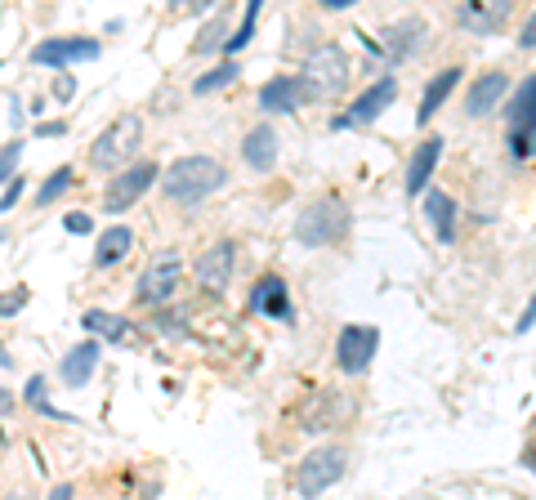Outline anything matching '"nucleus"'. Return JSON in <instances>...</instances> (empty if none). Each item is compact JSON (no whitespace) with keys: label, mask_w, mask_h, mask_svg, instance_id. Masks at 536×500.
<instances>
[{"label":"nucleus","mask_w":536,"mask_h":500,"mask_svg":"<svg viewBox=\"0 0 536 500\" xmlns=\"http://www.w3.org/2000/svg\"><path fill=\"white\" fill-rule=\"evenodd\" d=\"M228 184V166L219 157L193 152V157H179L161 170V197L175 201V206H201L206 197H215Z\"/></svg>","instance_id":"nucleus-1"},{"label":"nucleus","mask_w":536,"mask_h":500,"mask_svg":"<svg viewBox=\"0 0 536 500\" xmlns=\"http://www.w3.org/2000/svg\"><path fill=\"white\" fill-rule=\"evenodd\" d=\"M353 228V215H349V201L335 197V192H327V197H313L309 206L295 215V242L309 246V250H322V246H335L344 242Z\"/></svg>","instance_id":"nucleus-2"},{"label":"nucleus","mask_w":536,"mask_h":500,"mask_svg":"<svg viewBox=\"0 0 536 500\" xmlns=\"http://www.w3.org/2000/svg\"><path fill=\"white\" fill-rule=\"evenodd\" d=\"M139 139H143V121L134 112H121L117 121H108L90 143V170H103V175L117 179L121 170L134 166V152H139Z\"/></svg>","instance_id":"nucleus-3"},{"label":"nucleus","mask_w":536,"mask_h":500,"mask_svg":"<svg viewBox=\"0 0 536 500\" xmlns=\"http://www.w3.org/2000/svg\"><path fill=\"white\" fill-rule=\"evenodd\" d=\"M344 474H349V451L335 447V442H322V447L304 451V460L295 465V492H300V500H318Z\"/></svg>","instance_id":"nucleus-4"},{"label":"nucleus","mask_w":536,"mask_h":500,"mask_svg":"<svg viewBox=\"0 0 536 500\" xmlns=\"http://www.w3.org/2000/svg\"><path fill=\"white\" fill-rule=\"evenodd\" d=\"M300 81L313 99H331V94H340L344 85H349V54H344V45H335V41L313 45V50L304 54Z\"/></svg>","instance_id":"nucleus-5"},{"label":"nucleus","mask_w":536,"mask_h":500,"mask_svg":"<svg viewBox=\"0 0 536 500\" xmlns=\"http://www.w3.org/2000/svg\"><path fill=\"white\" fill-rule=\"evenodd\" d=\"M179 277H184V259H179V250H161V255L139 273V282H134V300L148 304V309H161V304L175 300Z\"/></svg>","instance_id":"nucleus-6"},{"label":"nucleus","mask_w":536,"mask_h":500,"mask_svg":"<svg viewBox=\"0 0 536 500\" xmlns=\"http://www.w3.org/2000/svg\"><path fill=\"white\" fill-rule=\"evenodd\" d=\"M505 121H510V157L514 161L536 157V72L510 94Z\"/></svg>","instance_id":"nucleus-7"},{"label":"nucleus","mask_w":536,"mask_h":500,"mask_svg":"<svg viewBox=\"0 0 536 500\" xmlns=\"http://www.w3.org/2000/svg\"><path fill=\"white\" fill-rule=\"evenodd\" d=\"M376 353H380V326L367 322L340 326V335H335V367H340V375H362L376 362Z\"/></svg>","instance_id":"nucleus-8"},{"label":"nucleus","mask_w":536,"mask_h":500,"mask_svg":"<svg viewBox=\"0 0 536 500\" xmlns=\"http://www.w3.org/2000/svg\"><path fill=\"white\" fill-rule=\"evenodd\" d=\"M425 41H429L425 18L407 14V18H394L376 41H367V50H376L380 59H389V63H407V59H416V54L425 50Z\"/></svg>","instance_id":"nucleus-9"},{"label":"nucleus","mask_w":536,"mask_h":500,"mask_svg":"<svg viewBox=\"0 0 536 500\" xmlns=\"http://www.w3.org/2000/svg\"><path fill=\"white\" fill-rule=\"evenodd\" d=\"M99 54H103V41H94V36H45V41L32 45V63L54 67V72L90 63V59H99Z\"/></svg>","instance_id":"nucleus-10"},{"label":"nucleus","mask_w":536,"mask_h":500,"mask_svg":"<svg viewBox=\"0 0 536 500\" xmlns=\"http://www.w3.org/2000/svg\"><path fill=\"white\" fill-rule=\"evenodd\" d=\"M157 184H161L157 161H134L130 170H121V175L103 188V210H108V215H126L134 201H139L148 188H157Z\"/></svg>","instance_id":"nucleus-11"},{"label":"nucleus","mask_w":536,"mask_h":500,"mask_svg":"<svg viewBox=\"0 0 536 500\" xmlns=\"http://www.w3.org/2000/svg\"><path fill=\"white\" fill-rule=\"evenodd\" d=\"M398 99V81L394 76H380V81H371L367 90L358 94V99L349 103V112L344 117H331V130H349V125H371L376 117H385L389 103Z\"/></svg>","instance_id":"nucleus-12"},{"label":"nucleus","mask_w":536,"mask_h":500,"mask_svg":"<svg viewBox=\"0 0 536 500\" xmlns=\"http://www.w3.org/2000/svg\"><path fill=\"white\" fill-rule=\"evenodd\" d=\"M233 273H237V242H215V246H206L197 255V282L206 286V291H228L233 286Z\"/></svg>","instance_id":"nucleus-13"},{"label":"nucleus","mask_w":536,"mask_h":500,"mask_svg":"<svg viewBox=\"0 0 536 500\" xmlns=\"http://www.w3.org/2000/svg\"><path fill=\"white\" fill-rule=\"evenodd\" d=\"M251 313L273 317V322H291V291H286V277L282 273H264L260 282L251 286Z\"/></svg>","instance_id":"nucleus-14"},{"label":"nucleus","mask_w":536,"mask_h":500,"mask_svg":"<svg viewBox=\"0 0 536 500\" xmlns=\"http://www.w3.org/2000/svg\"><path fill=\"white\" fill-rule=\"evenodd\" d=\"M99 358H103V344L85 335L81 344H72V349L63 353V362H59V380L67 384V389H85V384L94 380V371H99Z\"/></svg>","instance_id":"nucleus-15"},{"label":"nucleus","mask_w":536,"mask_h":500,"mask_svg":"<svg viewBox=\"0 0 536 500\" xmlns=\"http://www.w3.org/2000/svg\"><path fill=\"white\" fill-rule=\"evenodd\" d=\"M313 94L304 90L300 76H273V81L260 85V108L273 112V117H291V112H300V103H309Z\"/></svg>","instance_id":"nucleus-16"},{"label":"nucleus","mask_w":536,"mask_h":500,"mask_svg":"<svg viewBox=\"0 0 536 500\" xmlns=\"http://www.w3.org/2000/svg\"><path fill=\"white\" fill-rule=\"evenodd\" d=\"M443 148L447 143L438 139V134H429V139H420V148L411 152V161H407V197H420V192L429 188V179H434V170H438V161H443Z\"/></svg>","instance_id":"nucleus-17"},{"label":"nucleus","mask_w":536,"mask_h":500,"mask_svg":"<svg viewBox=\"0 0 536 500\" xmlns=\"http://www.w3.org/2000/svg\"><path fill=\"white\" fill-rule=\"evenodd\" d=\"M505 94H510V76L505 72H483L465 94V117H487V112H496Z\"/></svg>","instance_id":"nucleus-18"},{"label":"nucleus","mask_w":536,"mask_h":500,"mask_svg":"<svg viewBox=\"0 0 536 500\" xmlns=\"http://www.w3.org/2000/svg\"><path fill=\"white\" fill-rule=\"evenodd\" d=\"M242 161L255 170V175H268V170L277 166V130L268 121L251 125V130L242 134Z\"/></svg>","instance_id":"nucleus-19"},{"label":"nucleus","mask_w":536,"mask_h":500,"mask_svg":"<svg viewBox=\"0 0 536 500\" xmlns=\"http://www.w3.org/2000/svg\"><path fill=\"white\" fill-rule=\"evenodd\" d=\"M81 326L90 340L99 344H130L134 340V322L121 313H108V309H85L81 313Z\"/></svg>","instance_id":"nucleus-20"},{"label":"nucleus","mask_w":536,"mask_h":500,"mask_svg":"<svg viewBox=\"0 0 536 500\" xmlns=\"http://www.w3.org/2000/svg\"><path fill=\"white\" fill-rule=\"evenodd\" d=\"M461 67H443V72H434L429 76V85H425V94H420V108H416V121L420 125H429L443 112V103L456 94V85H461Z\"/></svg>","instance_id":"nucleus-21"},{"label":"nucleus","mask_w":536,"mask_h":500,"mask_svg":"<svg viewBox=\"0 0 536 500\" xmlns=\"http://www.w3.org/2000/svg\"><path fill=\"white\" fill-rule=\"evenodd\" d=\"M349 411H353L349 393H318V398L309 402V411H304V429H313V434H327V429L340 425Z\"/></svg>","instance_id":"nucleus-22"},{"label":"nucleus","mask_w":536,"mask_h":500,"mask_svg":"<svg viewBox=\"0 0 536 500\" xmlns=\"http://www.w3.org/2000/svg\"><path fill=\"white\" fill-rule=\"evenodd\" d=\"M505 18H510V0H496V5H478V0H469V5L456 9V23H461L465 32H474V36L496 32Z\"/></svg>","instance_id":"nucleus-23"},{"label":"nucleus","mask_w":536,"mask_h":500,"mask_svg":"<svg viewBox=\"0 0 536 500\" xmlns=\"http://www.w3.org/2000/svg\"><path fill=\"white\" fill-rule=\"evenodd\" d=\"M134 250V228L130 224H112V228H103L99 237H94V268H112V264H121Z\"/></svg>","instance_id":"nucleus-24"},{"label":"nucleus","mask_w":536,"mask_h":500,"mask_svg":"<svg viewBox=\"0 0 536 500\" xmlns=\"http://www.w3.org/2000/svg\"><path fill=\"white\" fill-rule=\"evenodd\" d=\"M425 219H429V228H434V237L438 242H452L456 237V201L447 197V192H425Z\"/></svg>","instance_id":"nucleus-25"},{"label":"nucleus","mask_w":536,"mask_h":500,"mask_svg":"<svg viewBox=\"0 0 536 500\" xmlns=\"http://www.w3.org/2000/svg\"><path fill=\"white\" fill-rule=\"evenodd\" d=\"M228 36H233V18L219 9V14H210V23L197 27V41H193V54L197 59H206V54H224Z\"/></svg>","instance_id":"nucleus-26"},{"label":"nucleus","mask_w":536,"mask_h":500,"mask_svg":"<svg viewBox=\"0 0 536 500\" xmlns=\"http://www.w3.org/2000/svg\"><path fill=\"white\" fill-rule=\"evenodd\" d=\"M18 402H23V407H32L36 416H45V420H72L67 411H59V407L50 402V380H45V375H27V384H23V393H18Z\"/></svg>","instance_id":"nucleus-27"},{"label":"nucleus","mask_w":536,"mask_h":500,"mask_svg":"<svg viewBox=\"0 0 536 500\" xmlns=\"http://www.w3.org/2000/svg\"><path fill=\"white\" fill-rule=\"evenodd\" d=\"M242 76V67H237V59H228V63H219V67H210L206 76H197L193 81V94L201 99V94H215V90H228V85Z\"/></svg>","instance_id":"nucleus-28"},{"label":"nucleus","mask_w":536,"mask_h":500,"mask_svg":"<svg viewBox=\"0 0 536 500\" xmlns=\"http://www.w3.org/2000/svg\"><path fill=\"white\" fill-rule=\"evenodd\" d=\"M255 23H260V0H246V14H242V23L233 27V36H228V45H224V54H228V59H233V54H242L246 45H251Z\"/></svg>","instance_id":"nucleus-29"},{"label":"nucleus","mask_w":536,"mask_h":500,"mask_svg":"<svg viewBox=\"0 0 536 500\" xmlns=\"http://www.w3.org/2000/svg\"><path fill=\"white\" fill-rule=\"evenodd\" d=\"M72 179H76V175H72V166H59L41 188H36V206H54V201H59L63 192L72 188Z\"/></svg>","instance_id":"nucleus-30"},{"label":"nucleus","mask_w":536,"mask_h":500,"mask_svg":"<svg viewBox=\"0 0 536 500\" xmlns=\"http://www.w3.org/2000/svg\"><path fill=\"white\" fill-rule=\"evenodd\" d=\"M23 148H27L23 134H18V139H9L5 148H0V184H14V179L23 175V170H18V166H23Z\"/></svg>","instance_id":"nucleus-31"},{"label":"nucleus","mask_w":536,"mask_h":500,"mask_svg":"<svg viewBox=\"0 0 536 500\" xmlns=\"http://www.w3.org/2000/svg\"><path fill=\"white\" fill-rule=\"evenodd\" d=\"M32 304V291L27 286H14V291H0V317H18Z\"/></svg>","instance_id":"nucleus-32"},{"label":"nucleus","mask_w":536,"mask_h":500,"mask_svg":"<svg viewBox=\"0 0 536 500\" xmlns=\"http://www.w3.org/2000/svg\"><path fill=\"white\" fill-rule=\"evenodd\" d=\"M63 228H67L72 237H85V233H94V219L85 215V210H67V215H63Z\"/></svg>","instance_id":"nucleus-33"},{"label":"nucleus","mask_w":536,"mask_h":500,"mask_svg":"<svg viewBox=\"0 0 536 500\" xmlns=\"http://www.w3.org/2000/svg\"><path fill=\"white\" fill-rule=\"evenodd\" d=\"M23 192H27V175H18L14 184H5V192H0V215H5V210H14L18 201H23Z\"/></svg>","instance_id":"nucleus-34"},{"label":"nucleus","mask_w":536,"mask_h":500,"mask_svg":"<svg viewBox=\"0 0 536 500\" xmlns=\"http://www.w3.org/2000/svg\"><path fill=\"white\" fill-rule=\"evenodd\" d=\"M54 99H59V103H72L76 99V81L67 72H59V81H54Z\"/></svg>","instance_id":"nucleus-35"},{"label":"nucleus","mask_w":536,"mask_h":500,"mask_svg":"<svg viewBox=\"0 0 536 500\" xmlns=\"http://www.w3.org/2000/svg\"><path fill=\"white\" fill-rule=\"evenodd\" d=\"M519 50H536V9H532V18L523 23V32H519Z\"/></svg>","instance_id":"nucleus-36"},{"label":"nucleus","mask_w":536,"mask_h":500,"mask_svg":"<svg viewBox=\"0 0 536 500\" xmlns=\"http://www.w3.org/2000/svg\"><path fill=\"white\" fill-rule=\"evenodd\" d=\"M532 326H536V291H532L528 309H523V313H519V335H523V331H532Z\"/></svg>","instance_id":"nucleus-37"},{"label":"nucleus","mask_w":536,"mask_h":500,"mask_svg":"<svg viewBox=\"0 0 536 500\" xmlns=\"http://www.w3.org/2000/svg\"><path fill=\"white\" fill-rule=\"evenodd\" d=\"M67 130V121H41L36 125V139H50V134H63Z\"/></svg>","instance_id":"nucleus-38"},{"label":"nucleus","mask_w":536,"mask_h":500,"mask_svg":"<svg viewBox=\"0 0 536 500\" xmlns=\"http://www.w3.org/2000/svg\"><path fill=\"white\" fill-rule=\"evenodd\" d=\"M50 500H76V487L72 483H54L50 487Z\"/></svg>","instance_id":"nucleus-39"},{"label":"nucleus","mask_w":536,"mask_h":500,"mask_svg":"<svg viewBox=\"0 0 536 500\" xmlns=\"http://www.w3.org/2000/svg\"><path fill=\"white\" fill-rule=\"evenodd\" d=\"M18 407V393H9V389H0V420L9 416V411Z\"/></svg>","instance_id":"nucleus-40"},{"label":"nucleus","mask_w":536,"mask_h":500,"mask_svg":"<svg viewBox=\"0 0 536 500\" xmlns=\"http://www.w3.org/2000/svg\"><path fill=\"white\" fill-rule=\"evenodd\" d=\"M23 117H27V112H23V103H18V99H9V125H14V130H18V125H23Z\"/></svg>","instance_id":"nucleus-41"},{"label":"nucleus","mask_w":536,"mask_h":500,"mask_svg":"<svg viewBox=\"0 0 536 500\" xmlns=\"http://www.w3.org/2000/svg\"><path fill=\"white\" fill-rule=\"evenodd\" d=\"M358 0H322V9H331V14H344V9H353Z\"/></svg>","instance_id":"nucleus-42"},{"label":"nucleus","mask_w":536,"mask_h":500,"mask_svg":"<svg viewBox=\"0 0 536 500\" xmlns=\"http://www.w3.org/2000/svg\"><path fill=\"white\" fill-rule=\"evenodd\" d=\"M9 367H14V362H9V349L0 344V371H9Z\"/></svg>","instance_id":"nucleus-43"},{"label":"nucleus","mask_w":536,"mask_h":500,"mask_svg":"<svg viewBox=\"0 0 536 500\" xmlns=\"http://www.w3.org/2000/svg\"><path fill=\"white\" fill-rule=\"evenodd\" d=\"M0 500H36V496H27V492H5Z\"/></svg>","instance_id":"nucleus-44"},{"label":"nucleus","mask_w":536,"mask_h":500,"mask_svg":"<svg viewBox=\"0 0 536 500\" xmlns=\"http://www.w3.org/2000/svg\"><path fill=\"white\" fill-rule=\"evenodd\" d=\"M523 460H528V465L536 469V447H528V451H523Z\"/></svg>","instance_id":"nucleus-45"},{"label":"nucleus","mask_w":536,"mask_h":500,"mask_svg":"<svg viewBox=\"0 0 536 500\" xmlns=\"http://www.w3.org/2000/svg\"><path fill=\"white\" fill-rule=\"evenodd\" d=\"M0 242H5V228H0Z\"/></svg>","instance_id":"nucleus-46"}]
</instances>
